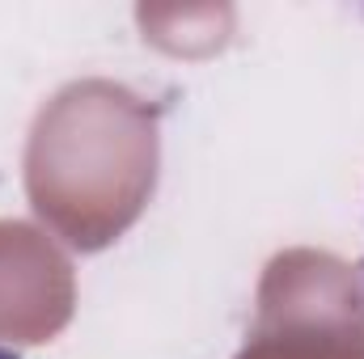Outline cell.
Returning a JSON list of instances; mask_svg holds the SVG:
<instances>
[{"mask_svg":"<svg viewBox=\"0 0 364 359\" xmlns=\"http://www.w3.org/2000/svg\"><path fill=\"white\" fill-rule=\"evenodd\" d=\"M0 359H21L17 351H9V347H0Z\"/></svg>","mask_w":364,"mask_h":359,"instance_id":"cell-1","label":"cell"}]
</instances>
